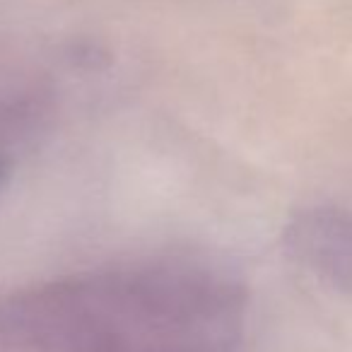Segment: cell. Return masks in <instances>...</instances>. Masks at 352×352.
<instances>
[{
	"instance_id": "obj_1",
	"label": "cell",
	"mask_w": 352,
	"mask_h": 352,
	"mask_svg": "<svg viewBox=\"0 0 352 352\" xmlns=\"http://www.w3.org/2000/svg\"><path fill=\"white\" fill-rule=\"evenodd\" d=\"M292 234L297 251L318 270L338 280L352 273V227H342L326 215H311L299 222Z\"/></svg>"
},
{
	"instance_id": "obj_2",
	"label": "cell",
	"mask_w": 352,
	"mask_h": 352,
	"mask_svg": "<svg viewBox=\"0 0 352 352\" xmlns=\"http://www.w3.org/2000/svg\"><path fill=\"white\" fill-rule=\"evenodd\" d=\"M3 174H6V166H3V157H0V179H3Z\"/></svg>"
}]
</instances>
